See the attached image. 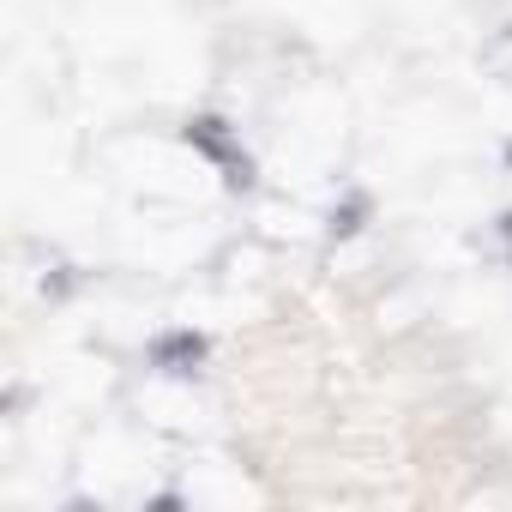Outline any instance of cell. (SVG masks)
<instances>
[{
    "label": "cell",
    "instance_id": "6da1fadb",
    "mask_svg": "<svg viewBox=\"0 0 512 512\" xmlns=\"http://www.w3.org/2000/svg\"><path fill=\"white\" fill-rule=\"evenodd\" d=\"M157 368H169V374H187L199 356H205V338H193V332H169V338H157Z\"/></svg>",
    "mask_w": 512,
    "mask_h": 512
}]
</instances>
